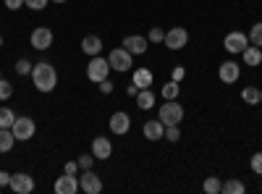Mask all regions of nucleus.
Masks as SVG:
<instances>
[{"label":"nucleus","instance_id":"4be33fe9","mask_svg":"<svg viewBox=\"0 0 262 194\" xmlns=\"http://www.w3.org/2000/svg\"><path fill=\"white\" fill-rule=\"evenodd\" d=\"M221 191H226V194H244L247 186L238 181V179H231V181H226V184L221 186Z\"/></svg>","mask_w":262,"mask_h":194},{"label":"nucleus","instance_id":"2f4dec72","mask_svg":"<svg viewBox=\"0 0 262 194\" xmlns=\"http://www.w3.org/2000/svg\"><path fill=\"white\" fill-rule=\"evenodd\" d=\"M147 39L152 42V45H155V42H163V39H165V32L155 27V29H149V34H147Z\"/></svg>","mask_w":262,"mask_h":194},{"label":"nucleus","instance_id":"9b49d317","mask_svg":"<svg viewBox=\"0 0 262 194\" xmlns=\"http://www.w3.org/2000/svg\"><path fill=\"white\" fill-rule=\"evenodd\" d=\"M147 45H149V39L142 37V34H128L123 39V48L131 53V55H144L147 53Z\"/></svg>","mask_w":262,"mask_h":194},{"label":"nucleus","instance_id":"6ab92c4d","mask_svg":"<svg viewBox=\"0 0 262 194\" xmlns=\"http://www.w3.org/2000/svg\"><path fill=\"white\" fill-rule=\"evenodd\" d=\"M242 58H244V63H247V66L257 69L259 63H262V50H259L257 45H247V50L242 53Z\"/></svg>","mask_w":262,"mask_h":194},{"label":"nucleus","instance_id":"9d476101","mask_svg":"<svg viewBox=\"0 0 262 194\" xmlns=\"http://www.w3.org/2000/svg\"><path fill=\"white\" fill-rule=\"evenodd\" d=\"M16 194H32L34 191V179L29 174H11V184H8Z\"/></svg>","mask_w":262,"mask_h":194},{"label":"nucleus","instance_id":"39448f33","mask_svg":"<svg viewBox=\"0 0 262 194\" xmlns=\"http://www.w3.org/2000/svg\"><path fill=\"white\" fill-rule=\"evenodd\" d=\"M107 63H111V71H131V63H134V55H131L123 45L111 50V58H107Z\"/></svg>","mask_w":262,"mask_h":194},{"label":"nucleus","instance_id":"b1692460","mask_svg":"<svg viewBox=\"0 0 262 194\" xmlns=\"http://www.w3.org/2000/svg\"><path fill=\"white\" fill-rule=\"evenodd\" d=\"M13 121H16V113L11 107H0V128H11Z\"/></svg>","mask_w":262,"mask_h":194},{"label":"nucleus","instance_id":"cd10ccee","mask_svg":"<svg viewBox=\"0 0 262 194\" xmlns=\"http://www.w3.org/2000/svg\"><path fill=\"white\" fill-rule=\"evenodd\" d=\"M13 95V84L8 79H0V102H6Z\"/></svg>","mask_w":262,"mask_h":194},{"label":"nucleus","instance_id":"79ce46f5","mask_svg":"<svg viewBox=\"0 0 262 194\" xmlns=\"http://www.w3.org/2000/svg\"><path fill=\"white\" fill-rule=\"evenodd\" d=\"M0 45H3V34H0Z\"/></svg>","mask_w":262,"mask_h":194},{"label":"nucleus","instance_id":"f257e3e1","mask_svg":"<svg viewBox=\"0 0 262 194\" xmlns=\"http://www.w3.org/2000/svg\"><path fill=\"white\" fill-rule=\"evenodd\" d=\"M29 76H32V81H34L37 92H45V95L53 92L55 84H58V71H55L53 63H37Z\"/></svg>","mask_w":262,"mask_h":194},{"label":"nucleus","instance_id":"37998d69","mask_svg":"<svg viewBox=\"0 0 262 194\" xmlns=\"http://www.w3.org/2000/svg\"><path fill=\"white\" fill-rule=\"evenodd\" d=\"M0 79H3V74H0Z\"/></svg>","mask_w":262,"mask_h":194},{"label":"nucleus","instance_id":"58836bf2","mask_svg":"<svg viewBox=\"0 0 262 194\" xmlns=\"http://www.w3.org/2000/svg\"><path fill=\"white\" fill-rule=\"evenodd\" d=\"M11 184V174H6V170H0V186H8Z\"/></svg>","mask_w":262,"mask_h":194},{"label":"nucleus","instance_id":"393cba45","mask_svg":"<svg viewBox=\"0 0 262 194\" xmlns=\"http://www.w3.org/2000/svg\"><path fill=\"white\" fill-rule=\"evenodd\" d=\"M249 45H257V48H262V21H257V24L249 29Z\"/></svg>","mask_w":262,"mask_h":194},{"label":"nucleus","instance_id":"1a4fd4ad","mask_svg":"<svg viewBox=\"0 0 262 194\" xmlns=\"http://www.w3.org/2000/svg\"><path fill=\"white\" fill-rule=\"evenodd\" d=\"M79 189L86 191V194H100L102 191V179L97 174H92V168H90L79 176Z\"/></svg>","mask_w":262,"mask_h":194},{"label":"nucleus","instance_id":"bb28decb","mask_svg":"<svg viewBox=\"0 0 262 194\" xmlns=\"http://www.w3.org/2000/svg\"><path fill=\"white\" fill-rule=\"evenodd\" d=\"M179 92H181V90H179V81H168L165 87H163V97H165V100H176Z\"/></svg>","mask_w":262,"mask_h":194},{"label":"nucleus","instance_id":"f03ea898","mask_svg":"<svg viewBox=\"0 0 262 194\" xmlns=\"http://www.w3.org/2000/svg\"><path fill=\"white\" fill-rule=\"evenodd\" d=\"M86 76H90V81H95V84H100L102 79L111 76V63H107V58L92 55L90 66H86Z\"/></svg>","mask_w":262,"mask_h":194},{"label":"nucleus","instance_id":"412c9836","mask_svg":"<svg viewBox=\"0 0 262 194\" xmlns=\"http://www.w3.org/2000/svg\"><path fill=\"white\" fill-rule=\"evenodd\" d=\"M13 144H16V137H13L11 128H0V153H3V155L11 153Z\"/></svg>","mask_w":262,"mask_h":194},{"label":"nucleus","instance_id":"a19ab883","mask_svg":"<svg viewBox=\"0 0 262 194\" xmlns=\"http://www.w3.org/2000/svg\"><path fill=\"white\" fill-rule=\"evenodd\" d=\"M53 3H66V0H53Z\"/></svg>","mask_w":262,"mask_h":194},{"label":"nucleus","instance_id":"c756f323","mask_svg":"<svg viewBox=\"0 0 262 194\" xmlns=\"http://www.w3.org/2000/svg\"><path fill=\"white\" fill-rule=\"evenodd\" d=\"M168 142H179L181 139V128L179 126H165V134H163Z\"/></svg>","mask_w":262,"mask_h":194},{"label":"nucleus","instance_id":"a878e982","mask_svg":"<svg viewBox=\"0 0 262 194\" xmlns=\"http://www.w3.org/2000/svg\"><path fill=\"white\" fill-rule=\"evenodd\" d=\"M221 179H217V176H207L205 179V184H202V189L207 191V194H217V191H221Z\"/></svg>","mask_w":262,"mask_h":194},{"label":"nucleus","instance_id":"20e7f679","mask_svg":"<svg viewBox=\"0 0 262 194\" xmlns=\"http://www.w3.org/2000/svg\"><path fill=\"white\" fill-rule=\"evenodd\" d=\"M165 126H179L184 118V107L176 100H165V105L160 107V116H158Z\"/></svg>","mask_w":262,"mask_h":194},{"label":"nucleus","instance_id":"7ed1b4c3","mask_svg":"<svg viewBox=\"0 0 262 194\" xmlns=\"http://www.w3.org/2000/svg\"><path fill=\"white\" fill-rule=\"evenodd\" d=\"M11 132H13L16 139L29 142V139L37 134V123H34L29 116H16V121H13V126H11Z\"/></svg>","mask_w":262,"mask_h":194},{"label":"nucleus","instance_id":"f704fd0d","mask_svg":"<svg viewBox=\"0 0 262 194\" xmlns=\"http://www.w3.org/2000/svg\"><path fill=\"white\" fill-rule=\"evenodd\" d=\"M63 174H71V176H76L79 174V160H69L63 165Z\"/></svg>","mask_w":262,"mask_h":194},{"label":"nucleus","instance_id":"e433bc0d","mask_svg":"<svg viewBox=\"0 0 262 194\" xmlns=\"http://www.w3.org/2000/svg\"><path fill=\"white\" fill-rule=\"evenodd\" d=\"M6 8L8 11H18V8H24V0H3Z\"/></svg>","mask_w":262,"mask_h":194},{"label":"nucleus","instance_id":"72a5a7b5","mask_svg":"<svg viewBox=\"0 0 262 194\" xmlns=\"http://www.w3.org/2000/svg\"><path fill=\"white\" fill-rule=\"evenodd\" d=\"M92 163H95V155H81V158H79V168H81V170H90Z\"/></svg>","mask_w":262,"mask_h":194},{"label":"nucleus","instance_id":"0eeeda50","mask_svg":"<svg viewBox=\"0 0 262 194\" xmlns=\"http://www.w3.org/2000/svg\"><path fill=\"white\" fill-rule=\"evenodd\" d=\"M53 29H48V27H37L34 32H32V37H29V42H32V48L34 50H50V45H53Z\"/></svg>","mask_w":262,"mask_h":194},{"label":"nucleus","instance_id":"a211bd4d","mask_svg":"<svg viewBox=\"0 0 262 194\" xmlns=\"http://www.w3.org/2000/svg\"><path fill=\"white\" fill-rule=\"evenodd\" d=\"M137 105H139V111H152V107H155V92H152V87L139 90V95H137Z\"/></svg>","mask_w":262,"mask_h":194},{"label":"nucleus","instance_id":"c85d7f7f","mask_svg":"<svg viewBox=\"0 0 262 194\" xmlns=\"http://www.w3.org/2000/svg\"><path fill=\"white\" fill-rule=\"evenodd\" d=\"M32 69H34V66H32V63H29L27 58L16 60V74H18V76H27V74H32Z\"/></svg>","mask_w":262,"mask_h":194},{"label":"nucleus","instance_id":"4468645a","mask_svg":"<svg viewBox=\"0 0 262 194\" xmlns=\"http://www.w3.org/2000/svg\"><path fill=\"white\" fill-rule=\"evenodd\" d=\"M92 155H95V160H107L113 155V144H111V139L107 137H95V142H92Z\"/></svg>","mask_w":262,"mask_h":194},{"label":"nucleus","instance_id":"f3484780","mask_svg":"<svg viewBox=\"0 0 262 194\" xmlns=\"http://www.w3.org/2000/svg\"><path fill=\"white\" fill-rule=\"evenodd\" d=\"M81 50H84L86 55H100V50H102V39H100L97 34H86V37L81 39Z\"/></svg>","mask_w":262,"mask_h":194},{"label":"nucleus","instance_id":"dca6fc26","mask_svg":"<svg viewBox=\"0 0 262 194\" xmlns=\"http://www.w3.org/2000/svg\"><path fill=\"white\" fill-rule=\"evenodd\" d=\"M142 134H144V139H149V142H158V139H163V134H165V123H163L160 118L147 121L144 128H142Z\"/></svg>","mask_w":262,"mask_h":194},{"label":"nucleus","instance_id":"aec40b11","mask_svg":"<svg viewBox=\"0 0 262 194\" xmlns=\"http://www.w3.org/2000/svg\"><path fill=\"white\" fill-rule=\"evenodd\" d=\"M131 81H134L139 90H147V87H152V71L149 69H137L134 74H131Z\"/></svg>","mask_w":262,"mask_h":194},{"label":"nucleus","instance_id":"423d86ee","mask_svg":"<svg viewBox=\"0 0 262 194\" xmlns=\"http://www.w3.org/2000/svg\"><path fill=\"white\" fill-rule=\"evenodd\" d=\"M163 42H165L168 50H181V48H186V42H189V32L184 27H173V29L165 32Z\"/></svg>","mask_w":262,"mask_h":194},{"label":"nucleus","instance_id":"f8f14e48","mask_svg":"<svg viewBox=\"0 0 262 194\" xmlns=\"http://www.w3.org/2000/svg\"><path fill=\"white\" fill-rule=\"evenodd\" d=\"M111 132H113V134H118V137L128 134V132H131V116H128V113H123V111L113 113V116H111Z\"/></svg>","mask_w":262,"mask_h":194},{"label":"nucleus","instance_id":"7c9ffc66","mask_svg":"<svg viewBox=\"0 0 262 194\" xmlns=\"http://www.w3.org/2000/svg\"><path fill=\"white\" fill-rule=\"evenodd\" d=\"M24 6L32 11H45L48 8V0H24Z\"/></svg>","mask_w":262,"mask_h":194},{"label":"nucleus","instance_id":"c9c22d12","mask_svg":"<svg viewBox=\"0 0 262 194\" xmlns=\"http://www.w3.org/2000/svg\"><path fill=\"white\" fill-rule=\"evenodd\" d=\"M100 92H102V95H111V92H113V81H111V79H102V81H100Z\"/></svg>","mask_w":262,"mask_h":194},{"label":"nucleus","instance_id":"473e14b6","mask_svg":"<svg viewBox=\"0 0 262 194\" xmlns=\"http://www.w3.org/2000/svg\"><path fill=\"white\" fill-rule=\"evenodd\" d=\"M252 170H254V174L257 176H262V153H257V155H252Z\"/></svg>","mask_w":262,"mask_h":194},{"label":"nucleus","instance_id":"2eb2a0df","mask_svg":"<svg viewBox=\"0 0 262 194\" xmlns=\"http://www.w3.org/2000/svg\"><path fill=\"white\" fill-rule=\"evenodd\" d=\"M79 191V179L71 174H63L55 181V194H76Z\"/></svg>","mask_w":262,"mask_h":194},{"label":"nucleus","instance_id":"4c0bfd02","mask_svg":"<svg viewBox=\"0 0 262 194\" xmlns=\"http://www.w3.org/2000/svg\"><path fill=\"white\" fill-rule=\"evenodd\" d=\"M184 74H186V71H184V66H176V69H173V81H181V79H184Z\"/></svg>","mask_w":262,"mask_h":194},{"label":"nucleus","instance_id":"6e6552de","mask_svg":"<svg viewBox=\"0 0 262 194\" xmlns=\"http://www.w3.org/2000/svg\"><path fill=\"white\" fill-rule=\"evenodd\" d=\"M247 45H249V37L247 34H242V32H231V34H226V39H223V48L228 50V53H238L242 55L244 50H247Z\"/></svg>","mask_w":262,"mask_h":194},{"label":"nucleus","instance_id":"ea45409f","mask_svg":"<svg viewBox=\"0 0 262 194\" xmlns=\"http://www.w3.org/2000/svg\"><path fill=\"white\" fill-rule=\"evenodd\" d=\"M137 95H139V87L131 81V84H128V97H137Z\"/></svg>","mask_w":262,"mask_h":194},{"label":"nucleus","instance_id":"5701e85b","mask_svg":"<svg viewBox=\"0 0 262 194\" xmlns=\"http://www.w3.org/2000/svg\"><path fill=\"white\" fill-rule=\"evenodd\" d=\"M242 100L249 102V105H257V102H262V90H257V87H247V90L242 92Z\"/></svg>","mask_w":262,"mask_h":194},{"label":"nucleus","instance_id":"ddd939ff","mask_svg":"<svg viewBox=\"0 0 262 194\" xmlns=\"http://www.w3.org/2000/svg\"><path fill=\"white\" fill-rule=\"evenodd\" d=\"M217 76H221L223 84H233V81H238V76H242V69H238L236 60H226V63H221Z\"/></svg>","mask_w":262,"mask_h":194}]
</instances>
